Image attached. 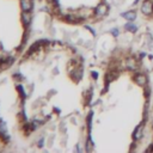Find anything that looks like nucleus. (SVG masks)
I'll use <instances>...</instances> for the list:
<instances>
[{"instance_id": "1", "label": "nucleus", "mask_w": 153, "mask_h": 153, "mask_svg": "<svg viewBox=\"0 0 153 153\" xmlns=\"http://www.w3.org/2000/svg\"><path fill=\"white\" fill-rule=\"evenodd\" d=\"M141 12L146 16H149L153 13V2L151 0H146L143 1L142 6H141Z\"/></svg>"}, {"instance_id": "2", "label": "nucleus", "mask_w": 153, "mask_h": 153, "mask_svg": "<svg viewBox=\"0 0 153 153\" xmlns=\"http://www.w3.org/2000/svg\"><path fill=\"white\" fill-rule=\"evenodd\" d=\"M0 137L7 142L10 140V135H8V131H7V128H6V124L4 123L2 120H0Z\"/></svg>"}, {"instance_id": "3", "label": "nucleus", "mask_w": 153, "mask_h": 153, "mask_svg": "<svg viewBox=\"0 0 153 153\" xmlns=\"http://www.w3.org/2000/svg\"><path fill=\"white\" fill-rule=\"evenodd\" d=\"M94 13H96L97 17H103V16H105V14L108 13V6H106L105 4H103V2H100V4L96 7Z\"/></svg>"}, {"instance_id": "4", "label": "nucleus", "mask_w": 153, "mask_h": 153, "mask_svg": "<svg viewBox=\"0 0 153 153\" xmlns=\"http://www.w3.org/2000/svg\"><path fill=\"white\" fill-rule=\"evenodd\" d=\"M134 81L139 85V86H146L147 84V76L145 74H141V73H137L134 75Z\"/></svg>"}, {"instance_id": "5", "label": "nucleus", "mask_w": 153, "mask_h": 153, "mask_svg": "<svg viewBox=\"0 0 153 153\" xmlns=\"http://www.w3.org/2000/svg\"><path fill=\"white\" fill-rule=\"evenodd\" d=\"M20 7L24 12H30L32 8V2L31 0H20Z\"/></svg>"}, {"instance_id": "6", "label": "nucleus", "mask_w": 153, "mask_h": 153, "mask_svg": "<svg viewBox=\"0 0 153 153\" xmlns=\"http://www.w3.org/2000/svg\"><path fill=\"white\" fill-rule=\"evenodd\" d=\"M143 124L141 123L139 127H136V129L134 130V134H133V137H134V140H139V139H141L142 137V133H143Z\"/></svg>"}, {"instance_id": "7", "label": "nucleus", "mask_w": 153, "mask_h": 153, "mask_svg": "<svg viewBox=\"0 0 153 153\" xmlns=\"http://www.w3.org/2000/svg\"><path fill=\"white\" fill-rule=\"evenodd\" d=\"M122 17H124L129 22H133L135 18H136V12L135 11H128L126 13H122Z\"/></svg>"}, {"instance_id": "8", "label": "nucleus", "mask_w": 153, "mask_h": 153, "mask_svg": "<svg viewBox=\"0 0 153 153\" xmlns=\"http://www.w3.org/2000/svg\"><path fill=\"white\" fill-rule=\"evenodd\" d=\"M30 19H31V16L29 12H24L23 11V14H22V22L24 25H27L30 23Z\"/></svg>"}, {"instance_id": "9", "label": "nucleus", "mask_w": 153, "mask_h": 153, "mask_svg": "<svg viewBox=\"0 0 153 153\" xmlns=\"http://www.w3.org/2000/svg\"><path fill=\"white\" fill-rule=\"evenodd\" d=\"M127 66H128V68H129V69H135L137 65H136V61H135L134 59L129 57V59H128V61H127Z\"/></svg>"}, {"instance_id": "10", "label": "nucleus", "mask_w": 153, "mask_h": 153, "mask_svg": "<svg viewBox=\"0 0 153 153\" xmlns=\"http://www.w3.org/2000/svg\"><path fill=\"white\" fill-rule=\"evenodd\" d=\"M124 27H126L128 31H131V32H135V31H136V29H137V27H136L135 25H133V24H127Z\"/></svg>"}, {"instance_id": "11", "label": "nucleus", "mask_w": 153, "mask_h": 153, "mask_svg": "<svg viewBox=\"0 0 153 153\" xmlns=\"http://www.w3.org/2000/svg\"><path fill=\"white\" fill-rule=\"evenodd\" d=\"M17 88H18V91L22 93V97H23V98H25V92H24V90H23V86H22V85H18V87H17Z\"/></svg>"}, {"instance_id": "12", "label": "nucleus", "mask_w": 153, "mask_h": 153, "mask_svg": "<svg viewBox=\"0 0 153 153\" xmlns=\"http://www.w3.org/2000/svg\"><path fill=\"white\" fill-rule=\"evenodd\" d=\"M112 35L114 36H117L118 35V30H112Z\"/></svg>"}, {"instance_id": "13", "label": "nucleus", "mask_w": 153, "mask_h": 153, "mask_svg": "<svg viewBox=\"0 0 153 153\" xmlns=\"http://www.w3.org/2000/svg\"><path fill=\"white\" fill-rule=\"evenodd\" d=\"M92 75H93V79H97V73H94V72H93V73H92Z\"/></svg>"}]
</instances>
